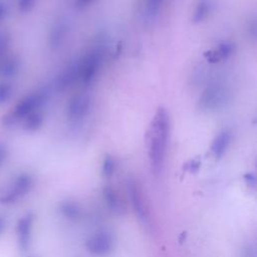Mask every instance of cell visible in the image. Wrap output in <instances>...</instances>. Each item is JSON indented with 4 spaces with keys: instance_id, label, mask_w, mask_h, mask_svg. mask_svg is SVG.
<instances>
[{
    "instance_id": "1",
    "label": "cell",
    "mask_w": 257,
    "mask_h": 257,
    "mask_svg": "<svg viewBox=\"0 0 257 257\" xmlns=\"http://www.w3.org/2000/svg\"><path fill=\"white\" fill-rule=\"evenodd\" d=\"M169 135L170 117L166 108L161 106L152 119L148 134L149 162L152 172L157 176L164 168Z\"/></svg>"
},
{
    "instance_id": "2",
    "label": "cell",
    "mask_w": 257,
    "mask_h": 257,
    "mask_svg": "<svg viewBox=\"0 0 257 257\" xmlns=\"http://www.w3.org/2000/svg\"><path fill=\"white\" fill-rule=\"evenodd\" d=\"M229 97L230 91L224 83H211L202 92L198 100V106L205 112L217 111L226 105Z\"/></svg>"
},
{
    "instance_id": "3",
    "label": "cell",
    "mask_w": 257,
    "mask_h": 257,
    "mask_svg": "<svg viewBox=\"0 0 257 257\" xmlns=\"http://www.w3.org/2000/svg\"><path fill=\"white\" fill-rule=\"evenodd\" d=\"M104 57V49L100 46L92 48L79 61V78L84 84L91 83L97 75Z\"/></svg>"
},
{
    "instance_id": "4",
    "label": "cell",
    "mask_w": 257,
    "mask_h": 257,
    "mask_svg": "<svg viewBox=\"0 0 257 257\" xmlns=\"http://www.w3.org/2000/svg\"><path fill=\"white\" fill-rule=\"evenodd\" d=\"M33 187V178L27 173L18 175L0 196V203L11 205L27 195Z\"/></svg>"
},
{
    "instance_id": "5",
    "label": "cell",
    "mask_w": 257,
    "mask_h": 257,
    "mask_svg": "<svg viewBox=\"0 0 257 257\" xmlns=\"http://www.w3.org/2000/svg\"><path fill=\"white\" fill-rule=\"evenodd\" d=\"M47 99L45 91L31 92L22 97L15 105L9 119L12 121L22 120L30 113L39 110Z\"/></svg>"
},
{
    "instance_id": "6",
    "label": "cell",
    "mask_w": 257,
    "mask_h": 257,
    "mask_svg": "<svg viewBox=\"0 0 257 257\" xmlns=\"http://www.w3.org/2000/svg\"><path fill=\"white\" fill-rule=\"evenodd\" d=\"M126 189L131 200V205L136 216L143 224H148L150 222L149 208L146 200L144 199L143 190L139 182L134 178H130L126 183Z\"/></svg>"
},
{
    "instance_id": "7",
    "label": "cell",
    "mask_w": 257,
    "mask_h": 257,
    "mask_svg": "<svg viewBox=\"0 0 257 257\" xmlns=\"http://www.w3.org/2000/svg\"><path fill=\"white\" fill-rule=\"evenodd\" d=\"M85 248L94 256H106L113 249V240L106 232H96L86 239Z\"/></svg>"
},
{
    "instance_id": "8",
    "label": "cell",
    "mask_w": 257,
    "mask_h": 257,
    "mask_svg": "<svg viewBox=\"0 0 257 257\" xmlns=\"http://www.w3.org/2000/svg\"><path fill=\"white\" fill-rule=\"evenodd\" d=\"M91 106L90 97L84 93H78L71 97L67 105V117L72 121H78L85 117Z\"/></svg>"
},
{
    "instance_id": "9",
    "label": "cell",
    "mask_w": 257,
    "mask_h": 257,
    "mask_svg": "<svg viewBox=\"0 0 257 257\" xmlns=\"http://www.w3.org/2000/svg\"><path fill=\"white\" fill-rule=\"evenodd\" d=\"M34 217L31 213H26L17 222L16 235L18 246L21 251H26L31 243V235Z\"/></svg>"
},
{
    "instance_id": "10",
    "label": "cell",
    "mask_w": 257,
    "mask_h": 257,
    "mask_svg": "<svg viewBox=\"0 0 257 257\" xmlns=\"http://www.w3.org/2000/svg\"><path fill=\"white\" fill-rule=\"evenodd\" d=\"M79 78V61L69 63L58 75L56 79V87L64 90L71 86Z\"/></svg>"
},
{
    "instance_id": "11",
    "label": "cell",
    "mask_w": 257,
    "mask_h": 257,
    "mask_svg": "<svg viewBox=\"0 0 257 257\" xmlns=\"http://www.w3.org/2000/svg\"><path fill=\"white\" fill-rule=\"evenodd\" d=\"M69 32V24L66 20H58L55 22L49 33V45L52 49L62 46Z\"/></svg>"
},
{
    "instance_id": "12",
    "label": "cell",
    "mask_w": 257,
    "mask_h": 257,
    "mask_svg": "<svg viewBox=\"0 0 257 257\" xmlns=\"http://www.w3.org/2000/svg\"><path fill=\"white\" fill-rule=\"evenodd\" d=\"M232 141V133L229 130L221 131L213 140L211 153L215 159H221L227 152Z\"/></svg>"
},
{
    "instance_id": "13",
    "label": "cell",
    "mask_w": 257,
    "mask_h": 257,
    "mask_svg": "<svg viewBox=\"0 0 257 257\" xmlns=\"http://www.w3.org/2000/svg\"><path fill=\"white\" fill-rule=\"evenodd\" d=\"M102 196L108 209L115 214H122L125 211L123 202L121 201L117 192L111 187H104L102 190Z\"/></svg>"
},
{
    "instance_id": "14",
    "label": "cell",
    "mask_w": 257,
    "mask_h": 257,
    "mask_svg": "<svg viewBox=\"0 0 257 257\" xmlns=\"http://www.w3.org/2000/svg\"><path fill=\"white\" fill-rule=\"evenodd\" d=\"M233 51H234L233 44L231 42L224 41L220 43L219 46L214 51H210L209 55H206V56L210 62H218L220 60L227 59L229 56H231Z\"/></svg>"
},
{
    "instance_id": "15",
    "label": "cell",
    "mask_w": 257,
    "mask_h": 257,
    "mask_svg": "<svg viewBox=\"0 0 257 257\" xmlns=\"http://www.w3.org/2000/svg\"><path fill=\"white\" fill-rule=\"evenodd\" d=\"M59 211L64 218L71 221L77 220L81 216V208L78 205V203L70 200L61 202L59 206Z\"/></svg>"
},
{
    "instance_id": "16",
    "label": "cell",
    "mask_w": 257,
    "mask_h": 257,
    "mask_svg": "<svg viewBox=\"0 0 257 257\" xmlns=\"http://www.w3.org/2000/svg\"><path fill=\"white\" fill-rule=\"evenodd\" d=\"M211 10H212L211 0H200L198 2V4L196 5L195 11H194V14L192 17V21L195 24L201 23L209 16Z\"/></svg>"
},
{
    "instance_id": "17",
    "label": "cell",
    "mask_w": 257,
    "mask_h": 257,
    "mask_svg": "<svg viewBox=\"0 0 257 257\" xmlns=\"http://www.w3.org/2000/svg\"><path fill=\"white\" fill-rule=\"evenodd\" d=\"M23 120V127L28 132H35L39 130L43 123L44 116L43 113L39 110H36L29 115H27Z\"/></svg>"
},
{
    "instance_id": "18",
    "label": "cell",
    "mask_w": 257,
    "mask_h": 257,
    "mask_svg": "<svg viewBox=\"0 0 257 257\" xmlns=\"http://www.w3.org/2000/svg\"><path fill=\"white\" fill-rule=\"evenodd\" d=\"M18 68L19 65L17 59L14 57H8L2 62L0 66V72L2 75L6 77H11L17 73Z\"/></svg>"
},
{
    "instance_id": "19",
    "label": "cell",
    "mask_w": 257,
    "mask_h": 257,
    "mask_svg": "<svg viewBox=\"0 0 257 257\" xmlns=\"http://www.w3.org/2000/svg\"><path fill=\"white\" fill-rule=\"evenodd\" d=\"M114 171H115V162L113 158L110 156H106L103 159L102 166H101V173L103 177L105 178L112 177V175L114 174Z\"/></svg>"
},
{
    "instance_id": "20",
    "label": "cell",
    "mask_w": 257,
    "mask_h": 257,
    "mask_svg": "<svg viewBox=\"0 0 257 257\" xmlns=\"http://www.w3.org/2000/svg\"><path fill=\"white\" fill-rule=\"evenodd\" d=\"M13 94V87L10 83H0V104L6 102Z\"/></svg>"
},
{
    "instance_id": "21",
    "label": "cell",
    "mask_w": 257,
    "mask_h": 257,
    "mask_svg": "<svg viewBox=\"0 0 257 257\" xmlns=\"http://www.w3.org/2000/svg\"><path fill=\"white\" fill-rule=\"evenodd\" d=\"M161 3H162V0H148V14L153 17L157 15L159 12Z\"/></svg>"
},
{
    "instance_id": "22",
    "label": "cell",
    "mask_w": 257,
    "mask_h": 257,
    "mask_svg": "<svg viewBox=\"0 0 257 257\" xmlns=\"http://www.w3.org/2000/svg\"><path fill=\"white\" fill-rule=\"evenodd\" d=\"M36 3V0H17L18 9L21 12H28L30 11Z\"/></svg>"
},
{
    "instance_id": "23",
    "label": "cell",
    "mask_w": 257,
    "mask_h": 257,
    "mask_svg": "<svg viewBox=\"0 0 257 257\" xmlns=\"http://www.w3.org/2000/svg\"><path fill=\"white\" fill-rule=\"evenodd\" d=\"M242 257H256L255 246L252 244H248L242 252Z\"/></svg>"
},
{
    "instance_id": "24",
    "label": "cell",
    "mask_w": 257,
    "mask_h": 257,
    "mask_svg": "<svg viewBox=\"0 0 257 257\" xmlns=\"http://www.w3.org/2000/svg\"><path fill=\"white\" fill-rule=\"evenodd\" d=\"M244 179H245V182H246L248 187H250L252 189L255 188V186H256V177H255L254 174H252V173L246 174Z\"/></svg>"
},
{
    "instance_id": "25",
    "label": "cell",
    "mask_w": 257,
    "mask_h": 257,
    "mask_svg": "<svg viewBox=\"0 0 257 257\" xmlns=\"http://www.w3.org/2000/svg\"><path fill=\"white\" fill-rule=\"evenodd\" d=\"M94 0H75V6L77 9L82 10L88 7L90 4H92Z\"/></svg>"
},
{
    "instance_id": "26",
    "label": "cell",
    "mask_w": 257,
    "mask_h": 257,
    "mask_svg": "<svg viewBox=\"0 0 257 257\" xmlns=\"http://www.w3.org/2000/svg\"><path fill=\"white\" fill-rule=\"evenodd\" d=\"M6 158V150L4 149V147L0 146V165L4 162Z\"/></svg>"
},
{
    "instance_id": "27",
    "label": "cell",
    "mask_w": 257,
    "mask_h": 257,
    "mask_svg": "<svg viewBox=\"0 0 257 257\" xmlns=\"http://www.w3.org/2000/svg\"><path fill=\"white\" fill-rule=\"evenodd\" d=\"M4 227H5V220L0 216V235L2 234V231H3Z\"/></svg>"
},
{
    "instance_id": "28",
    "label": "cell",
    "mask_w": 257,
    "mask_h": 257,
    "mask_svg": "<svg viewBox=\"0 0 257 257\" xmlns=\"http://www.w3.org/2000/svg\"><path fill=\"white\" fill-rule=\"evenodd\" d=\"M4 14H5V7L2 3H0V19L4 16Z\"/></svg>"
}]
</instances>
